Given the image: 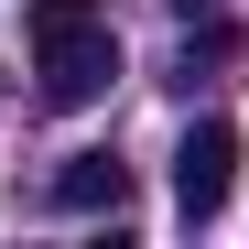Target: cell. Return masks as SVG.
<instances>
[{"instance_id":"obj_1","label":"cell","mask_w":249,"mask_h":249,"mask_svg":"<svg viewBox=\"0 0 249 249\" xmlns=\"http://www.w3.org/2000/svg\"><path fill=\"white\" fill-rule=\"evenodd\" d=\"M44 98L54 108H87V98H108L119 87V33L108 22H65V33H44Z\"/></svg>"},{"instance_id":"obj_2","label":"cell","mask_w":249,"mask_h":249,"mask_svg":"<svg viewBox=\"0 0 249 249\" xmlns=\"http://www.w3.org/2000/svg\"><path fill=\"white\" fill-rule=\"evenodd\" d=\"M228 184H238V130H228V119H195L184 152H174V206H184V217H217Z\"/></svg>"},{"instance_id":"obj_3","label":"cell","mask_w":249,"mask_h":249,"mask_svg":"<svg viewBox=\"0 0 249 249\" xmlns=\"http://www.w3.org/2000/svg\"><path fill=\"white\" fill-rule=\"evenodd\" d=\"M54 206H76V217H119V206H130V162H108V152H76L65 174H54Z\"/></svg>"},{"instance_id":"obj_4","label":"cell","mask_w":249,"mask_h":249,"mask_svg":"<svg viewBox=\"0 0 249 249\" xmlns=\"http://www.w3.org/2000/svg\"><path fill=\"white\" fill-rule=\"evenodd\" d=\"M65 22H98V0H33V44H44V33H65Z\"/></svg>"},{"instance_id":"obj_5","label":"cell","mask_w":249,"mask_h":249,"mask_svg":"<svg viewBox=\"0 0 249 249\" xmlns=\"http://www.w3.org/2000/svg\"><path fill=\"white\" fill-rule=\"evenodd\" d=\"M174 11H217V0H174Z\"/></svg>"}]
</instances>
